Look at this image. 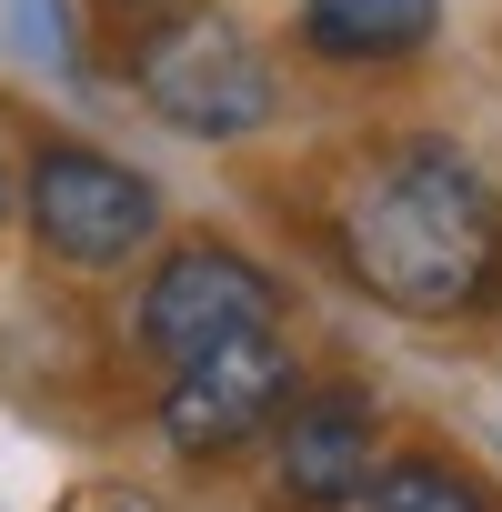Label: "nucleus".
Listing matches in <instances>:
<instances>
[{
	"mask_svg": "<svg viewBox=\"0 0 502 512\" xmlns=\"http://www.w3.org/2000/svg\"><path fill=\"white\" fill-rule=\"evenodd\" d=\"M382 462V402L362 382H322V392H292L282 422H272V482L282 502L302 512H352L362 482Z\"/></svg>",
	"mask_w": 502,
	"mask_h": 512,
	"instance_id": "423d86ee",
	"label": "nucleus"
},
{
	"mask_svg": "<svg viewBox=\"0 0 502 512\" xmlns=\"http://www.w3.org/2000/svg\"><path fill=\"white\" fill-rule=\"evenodd\" d=\"M272 322H282V282L231 241H171L131 292V352L151 372H181V362H201L241 332H272Z\"/></svg>",
	"mask_w": 502,
	"mask_h": 512,
	"instance_id": "20e7f679",
	"label": "nucleus"
},
{
	"mask_svg": "<svg viewBox=\"0 0 502 512\" xmlns=\"http://www.w3.org/2000/svg\"><path fill=\"white\" fill-rule=\"evenodd\" d=\"M21 221H31V241H41L51 272H91L101 282V272H131L141 251L161 241V191H151L141 161L51 131L21 161Z\"/></svg>",
	"mask_w": 502,
	"mask_h": 512,
	"instance_id": "f03ea898",
	"label": "nucleus"
},
{
	"mask_svg": "<svg viewBox=\"0 0 502 512\" xmlns=\"http://www.w3.org/2000/svg\"><path fill=\"white\" fill-rule=\"evenodd\" d=\"M352 512H502V502L462 462H442V452H392V462H372Z\"/></svg>",
	"mask_w": 502,
	"mask_h": 512,
	"instance_id": "6e6552de",
	"label": "nucleus"
},
{
	"mask_svg": "<svg viewBox=\"0 0 502 512\" xmlns=\"http://www.w3.org/2000/svg\"><path fill=\"white\" fill-rule=\"evenodd\" d=\"M21 211V171H11V151H0V221Z\"/></svg>",
	"mask_w": 502,
	"mask_h": 512,
	"instance_id": "1a4fd4ad",
	"label": "nucleus"
},
{
	"mask_svg": "<svg viewBox=\"0 0 502 512\" xmlns=\"http://www.w3.org/2000/svg\"><path fill=\"white\" fill-rule=\"evenodd\" d=\"M131 91L171 131H191V141H251V131H272V111H282V81H272L262 41H251L241 21H221V11H191V0H171V11L141 21Z\"/></svg>",
	"mask_w": 502,
	"mask_h": 512,
	"instance_id": "7ed1b4c3",
	"label": "nucleus"
},
{
	"mask_svg": "<svg viewBox=\"0 0 502 512\" xmlns=\"http://www.w3.org/2000/svg\"><path fill=\"white\" fill-rule=\"evenodd\" d=\"M111 11H121V21H151V11H171V0H111Z\"/></svg>",
	"mask_w": 502,
	"mask_h": 512,
	"instance_id": "9d476101",
	"label": "nucleus"
},
{
	"mask_svg": "<svg viewBox=\"0 0 502 512\" xmlns=\"http://www.w3.org/2000/svg\"><path fill=\"white\" fill-rule=\"evenodd\" d=\"M332 251L352 292H372L402 322H472L502 302V191L472 151L412 131L352 161L332 191Z\"/></svg>",
	"mask_w": 502,
	"mask_h": 512,
	"instance_id": "f257e3e1",
	"label": "nucleus"
},
{
	"mask_svg": "<svg viewBox=\"0 0 502 512\" xmlns=\"http://www.w3.org/2000/svg\"><path fill=\"white\" fill-rule=\"evenodd\" d=\"M292 392H302V352H292L282 322H272V332H241V342H221V352L161 372L151 432H161L181 462H231V452H251V442L282 422Z\"/></svg>",
	"mask_w": 502,
	"mask_h": 512,
	"instance_id": "39448f33",
	"label": "nucleus"
},
{
	"mask_svg": "<svg viewBox=\"0 0 502 512\" xmlns=\"http://www.w3.org/2000/svg\"><path fill=\"white\" fill-rule=\"evenodd\" d=\"M302 51L332 61V71H392V61H422L432 31H442V0H302Z\"/></svg>",
	"mask_w": 502,
	"mask_h": 512,
	"instance_id": "0eeeda50",
	"label": "nucleus"
}]
</instances>
